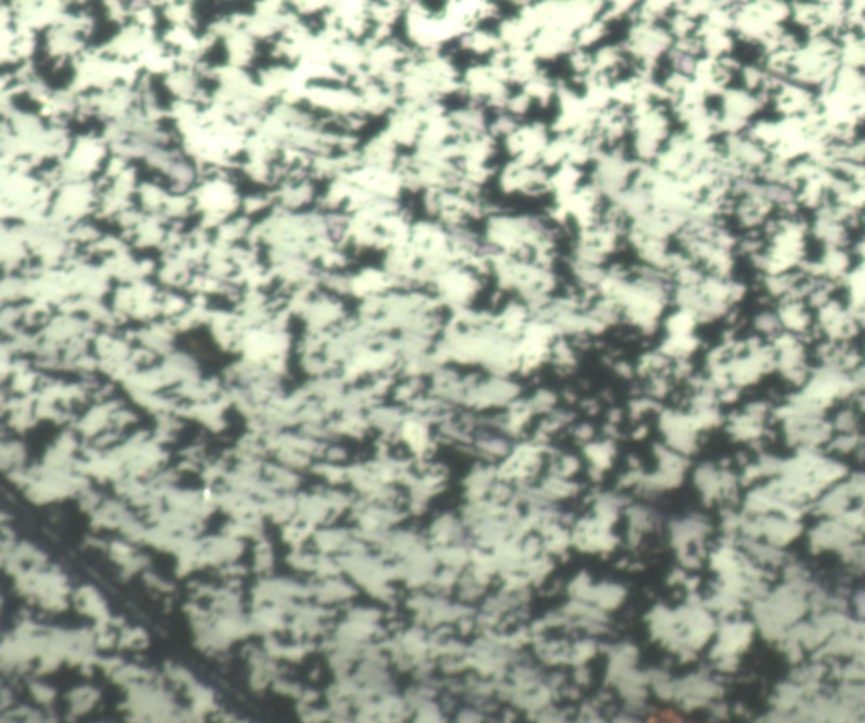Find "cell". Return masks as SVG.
Masks as SVG:
<instances>
[{"mask_svg":"<svg viewBox=\"0 0 865 723\" xmlns=\"http://www.w3.org/2000/svg\"><path fill=\"white\" fill-rule=\"evenodd\" d=\"M463 48L476 54L497 53L500 49V37H495L485 31H467L462 41Z\"/></svg>","mask_w":865,"mask_h":723,"instance_id":"cell-1","label":"cell"}]
</instances>
